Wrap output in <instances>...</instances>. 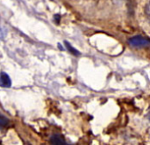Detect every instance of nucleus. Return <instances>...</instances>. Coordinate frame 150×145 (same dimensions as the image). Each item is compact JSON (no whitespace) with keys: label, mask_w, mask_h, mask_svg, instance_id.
Returning <instances> with one entry per match:
<instances>
[{"label":"nucleus","mask_w":150,"mask_h":145,"mask_svg":"<svg viewBox=\"0 0 150 145\" xmlns=\"http://www.w3.org/2000/svg\"><path fill=\"white\" fill-rule=\"evenodd\" d=\"M64 43H65V46H66V48H67L69 50V52H71L73 55H80V53H79V52H78V51H77L76 48H72V47H71V45H70V44H69L68 41H65Z\"/></svg>","instance_id":"nucleus-5"},{"label":"nucleus","mask_w":150,"mask_h":145,"mask_svg":"<svg viewBox=\"0 0 150 145\" xmlns=\"http://www.w3.org/2000/svg\"><path fill=\"white\" fill-rule=\"evenodd\" d=\"M128 43L134 48H146L150 44L149 40L141 35L134 36L128 40Z\"/></svg>","instance_id":"nucleus-1"},{"label":"nucleus","mask_w":150,"mask_h":145,"mask_svg":"<svg viewBox=\"0 0 150 145\" xmlns=\"http://www.w3.org/2000/svg\"><path fill=\"white\" fill-rule=\"evenodd\" d=\"M8 124H9V120L5 116L0 114V129L5 128Z\"/></svg>","instance_id":"nucleus-4"},{"label":"nucleus","mask_w":150,"mask_h":145,"mask_svg":"<svg viewBox=\"0 0 150 145\" xmlns=\"http://www.w3.org/2000/svg\"><path fill=\"white\" fill-rule=\"evenodd\" d=\"M0 86L4 88H10L11 86V80L10 77L4 72L0 73Z\"/></svg>","instance_id":"nucleus-2"},{"label":"nucleus","mask_w":150,"mask_h":145,"mask_svg":"<svg viewBox=\"0 0 150 145\" xmlns=\"http://www.w3.org/2000/svg\"><path fill=\"white\" fill-rule=\"evenodd\" d=\"M4 36H5V32H4V30H3V29L0 27V41L3 40V39L4 38Z\"/></svg>","instance_id":"nucleus-6"},{"label":"nucleus","mask_w":150,"mask_h":145,"mask_svg":"<svg viewBox=\"0 0 150 145\" xmlns=\"http://www.w3.org/2000/svg\"><path fill=\"white\" fill-rule=\"evenodd\" d=\"M50 142L51 144L56 145H67L68 144L66 143V141L58 134H55V135H53L50 138Z\"/></svg>","instance_id":"nucleus-3"}]
</instances>
